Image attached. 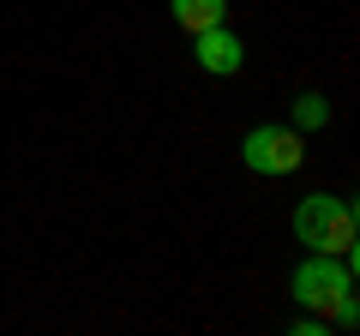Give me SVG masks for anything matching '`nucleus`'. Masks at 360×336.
<instances>
[{"label":"nucleus","mask_w":360,"mask_h":336,"mask_svg":"<svg viewBox=\"0 0 360 336\" xmlns=\"http://www.w3.org/2000/svg\"><path fill=\"white\" fill-rule=\"evenodd\" d=\"M295 300L307 312H319L324 324H336V330H354L360 318V300H354V259H330V252H312L307 264L295 271Z\"/></svg>","instance_id":"obj_1"},{"label":"nucleus","mask_w":360,"mask_h":336,"mask_svg":"<svg viewBox=\"0 0 360 336\" xmlns=\"http://www.w3.org/2000/svg\"><path fill=\"white\" fill-rule=\"evenodd\" d=\"M295 240L330 259H354V205L336 193H312L295 205Z\"/></svg>","instance_id":"obj_2"},{"label":"nucleus","mask_w":360,"mask_h":336,"mask_svg":"<svg viewBox=\"0 0 360 336\" xmlns=\"http://www.w3.org/2000/svg\"><path fill=\"white\" fill-rule=\"evenodd\" d=\"M240 162L252 168V174H295L300 162H307V138H300L295 127H252L240 138Z\"/></svg>","instance_id":"obj_3"},{"label":"nucleus","mask_w":360,"mask_h":336,"mask_svg":"<svg viewBox=\"0 0 360 336\" xmlns=\"http://www.w3.org/2000/svg\"><path fill=\"white\" fill-rule=\"evenodd\" d=\"M193 54H198V66H205V72H217V78L240 72V60H246L240 37H234L229 25H210V30H198V37H193Z\"/></svg>","instance_id":"obj_4"},{"label":"nucleus","mask_w":360,"mask_h":336,"mask_svg":"<svg viewBox=\"0 0 360 336\" xmlns=\"http://www.w3.org/2000/svg\"><path fill=\"white\" fill-rule=\"evenodd\" d=\"M168 13H174L180 30H210V25H229V0H168Z\"/></svg>","instance_id":"obj_5"},{"label":"nucleus","mask_w":360,"mask_h":336,"mask_svg":"<svg viewBox=\"0 0 360 336\" xmlns=\"http://www.w3.org/2000/svg\"><path fill=\"white\" fill-rule=\"evenodd\" d=\"M324 120H330V103H324L319 91H300V96H295V132L324 127Z\"/></svg>","instance_id":"obj_6"}]
</instances>
